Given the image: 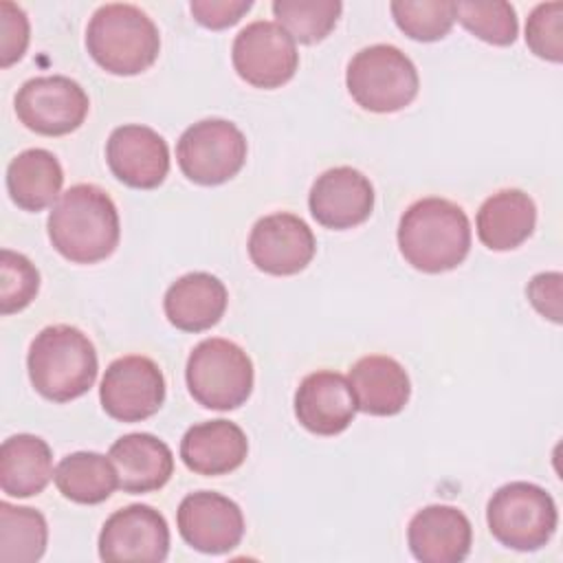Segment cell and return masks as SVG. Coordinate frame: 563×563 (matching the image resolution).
Here are the masks:
<instances>
[{
	"mask_svg": "<svg viewBox=\"0 0 563 563\" xmlns=\"http://www.w3.org/2000/svg\"><path fill=\"white\" fill-rule=\"evenodd\" d=\"M48 240L75 264H95L114 253L121 235L119 211L97 185L79 183L66 189L48 213Z\"/></svg>",
	"mask_w": 563,
	"mask_h": 563,
	"instance_id": "cell-1",
	"label": "cell"
},
{
	"mask_svg": "<svg viewBox=\"0 0 563 563\" xmlns=\"http://www.w3.org/2000/svg\"><path fill=\"white\" fill-rule=\"evenodd\" d=\"M398 249L422 273L453 271L471 251L468 216L446 198H420L400 218Z\"/></svg>",
	"mask_w": 563,
	"mask_h": 563,
	"instance_id": "cell-2",
	"label": "cell"
},
{
	"mask_svg": "<svg viewBox=\"0 0 563 563\" xmlns=\"http://www.w3.org/2000/svg\"><path fill=\"white\" fill-rule=\"evenodd\" d=\"M33 387L53 402L84 396L97 378V352L92 341L75 325H46L35 334L26 356Z\"/></svg>",
	"mask_w": 563,
	"mask_h": 563,
	"instance_id": "cell-3",
	"label": "cell"
},
{
	"mask_svg": "<svg viewBox=\"0 0 563 563\" xmlns=\"http://www.w3.org/2000/svg\"><path fill=\"white\" fill-rule=\"evenodd\" d=\"M90 57L112 75L147 70L161 51V35L152 18L134 4H101L86 29Z\"/></svg>",
	"mask_w": 563,
	"mask_h": 563,
	"instance_id": "cell-4",
	"label": "cell"
},
{
	"mask_svg": "<svg viewBox=\"0 0 563 563\" xmlns=\"http://www.w3.org/2000/svg\"><path fill=\"white\" fill-rule=\"evenodd\" d=\"M253 363L229 339L200 341L185 367V380L194 400L207 409L229 411L244 405L253 391Z\"/></svg>",
	"mask_w": 563,
	"mask_h": 563,
	"instance_id": "cell-5",
	"label": "cell"
},
{
	"mask_svg": "<svg viewBox=\"0 0 563 563\" xmlns=\"http://www.w3.org/2000/svg\"><path fill=\"white\" fill-rule=\"evenodd\" d=\"M345 84L352 99L369 112H398L418 95L413 62L391 44L361 48L347 64Z\"/></svg>",
	"mask_w": 563,
	"mask_h": 563,
	"instance_id": "cell-6",
	"label": "cell"
},
{
	"mask_svg": "<svg viewBox=\"0 0 563 563\" xmlns=\"http://www.w3.org/2000/svg\"><path fill=\"white\" fill-rule=\"evenodd\" d=\"M490 534L506 548L534 552L543 548L559 523L552 495L530 482H510L493 493L486 506Z\"/></svg>",
	"mask_w": 563,
	"mask_h": 563,
	"instance_id": "cell-7",
	"label": "cell"
},
{
	"mask_svg": "<svg viewBox=\"0 0 563 563\" xmlns=\"http://www.w3.org/2000/svg\"><path fill=\"white\" fill-rule=\"evenodd\" d=\"M180 172L198 185H222L246 161V139L227 119H202L189 125L176 143Z\"/></svg>",
	"mask_w": 563,
	"mask_h": 563,
	"instance_id": "cell-8",
	"label": "cell"
},
{
	"mask_svg": "<svg viewBox=\"0 0 563 563\" xmlns=\"http://www.w3.org/2000/svg\"><path fill=\"white\" fill-rule=\"evenodd\" d=\"M88 95L70 77L44 75L24 81L15 95L20 123L44 136L75 132L88 114Z\"/></svg>",
	"mask_w": 563,
	"mask_h": 563,
	"instance_id": "cell-9",
	"label": "cell"
},
{
	"mask_svg": "<svg viewBox=\"0 0 563 563\" xmlns=\"http://www.w3.org/2000/svg\"><path fill=\"white\" fill-rule=\"evenodd\" d=\"M231 59L246 84L266 90L290 81L299 66L295 40L268 20H255L235 35Z\"/></svg>",
	"mask_w": 563,
	"mask_h": 563,
	"instance_id": "cell-10",
	"label": "cell"
},
{
	"mask_svg": "<svg viewBox=\"0 0 563 563\" xmlns=\"http://www.w3.org/2000/svg\"><path fill=\"white\" fill-rule=\"evenodd\" d=\"M99 400L110 418L141 422L154 416L165 400L163 372L147 356H121L108 365L101 378Z\"/></svg>",
	"mask_w": 563,
	"mask_h": 563,
	"instance_id": "cell-11",
	"label": "cell"
},
{
	"mask_svg": "<svg viewBox=\"0 0 563 563\" xmlns=\"http://www.w3.org/2000/svg\"><path fill=\"white\" fill-rule=\"evenodd\" d=\"M167 521L147 504H130L114 510L99 532V556L108 563H161L167 559Z\"/></svg>",
	"mask_w": 563,
	"mask_h": 563,
	"instance_id": "cell-12",
	"label": "cell"
},
{
	"mask_svg": "<svg viewBox=\"0 0 563 563\" xmlns=\"http://www.w3.org/2000/svg\"><path fill=\"white\" fill-rule=\"evenodd\" d=\"M176 523L180 537L205 554L231 552L244 537V515L240 506L213 490H196L183 497Z\"/></svg>",
	"mask_w": 563,
	"mask_h": 563,
	"instance_id": "cell-13",
	"label": "cell"
},
{
	"mask_svg": "<svg viewBox=\"0 0 563 563\" xmlns=\"http://www.w3.org/2000/svg\"><path fill=\"white\" fill-rule=\"evenodd\" d=\"M312 229L295 213L279 211L260 218L249 235L251 262L268 275H295L314 257Z\"/></svg>",
	"mask_w": 563,
	"mask_h": 563,
	"instance_id": "cell-14",
	"label": "cell"
},
{
	"mask_svg": "<svg viewBox=\"0 0 563 563\" xmlns=\"http://www.w3.org/2000/svg\"><path fill=\"white\" fill-rule=\"evenodd\" d=\"M106 161L110 172L128 187L154 189L169 172V147L156 130L128 123L114 128L108 136Z\"/></svg>",
	"mask_w": 563,
	"mask_h": 563,
	"instance_id": "cell-15",
	"label": "cell"
},
{
	"mask_svg": "<svg viewBox=\"0 0 563 563\" xmlns=\"http://www.w3.org/2000/svg\"><path fill=\"white\" fill-rule=\"evenodd\" d=\"M308 207L325 229H352L365 222L374 209V187L365 174L341 165L323 172L310 187Z\"/></svg>",
	"mask_w": 563,
	"mask_h": 563,
	"instance_id": "cell-16",
	"label": "cell"
},
{
	"mask_svg": "<svg viewBox=\"0 0 563 563\" xmlns=\"http://www.w3.org/2000/svg\"><path fill=\"white\" fill-rule=\"evenodd\" d=\"M350 380L332 369H319L299 383L295 391V416L310 433L336 435L350 427L356 413Z\"/></svg>",
	"mask_w": 563,
	"mask_h": 563,
	"instance_id": "cell-17",
	"label": "cell"
},
{
	"mask_svg": "<svg viewBox=\"0 0 563 563\" xmlns=\"http://www.w3.org/2000/svg\"><path fill=\"white\" fill-rule=\"evenodd\" d=\"M407 543L422 563H460L471 552L473 528L460 508L433 504L411 517Z\"/></svg>",
	"mask_w": 563,
	"mask_h": 563,
	"instance_id": "cell-18",
	"label": "cell"
},
{
	"mask_svg": "<svg viewBox=\"0 0 563 563\" xmlns=\"http://www.w3.org/2000/svg\"><path fill=\"white\" fill-rule=\"evenodd\" d=\"M249 453L246 433L231 420H207L185 431L180 460L198 475H227L242 466Z\"/></svg>",
	"mask_w": 563,
	"mask_h": 563,
	"instance_id": "cell-19",
	"label": "cell"
},
{
	"mask_svg": "<svg viewBox=\"0 0 563 563\" xmlns=\"http://www.w3.org/2000/svg\"><path fill=\"white\" fill-rule=\"evenodd\" d=\"M108 457L112 460L119 488L141 495L163 488L174 473L172 449L152 433H128L112 442Z\"/></svg>",
	"mask_w": 563,
	"mask_h": 563,
	"instance_id": "cell-20",
	"label": "cell"
},
{
	"mask_svg": "<svg viewBox=\"0 0 563 563\" xmlns=\"http://www.w3.org/2000/svg\"><path fill=\"white\" fill-rule=\"evenodd\" d=\"M229 292L211 273H187L165 292L163 308L167 321L183 332H202L216 325L227 310Z\"/></svg>",
	"mask_w": 563,
	"mask_h": 563,
	"instance_id": "cell-21",
	"label": "cell"
},
{
	"mask_svg": "<svg viewBox=\"0 0 563 563\" xmlns=\"http://www.w3.org/2000/svg\"><path fill=\"white\" fill-rule=\"evenodd\" d=\"M356 407L369 416H396L411 396L405 367L385 354L361 356L350 369Z\"/></svg>",
	"mask_w": 563,
	"mask_h": 563,
	"instance_id": "cell-22",
	"label": "cell"
},
{
	"mask_svg": "<svg viewBox=\"0 0 563 563\" xmlns=\"http://www.w3.org/2000/svg\"><path fill=\"white\" fill-rule=\"evenodd\" d=\"M537 224L534 200L521 189H501L488 196L477 211V238L490 251H512L523 244Z\"/></svg>",
	"mask_w": 563,
	"mask_h": 563,
	"instance_id": "cell-23",
	"label": "cell"
},
{
	"mask_svg": "<svg viewBox=\"0 0 563 563\" xmlns=\"http://www.w3.org/2000/svg\"><path fill=\"white\" fill-rule=\"evenodd\" d=\"M53 453L46 440L18 433L0 446V488L9 497H33L53 477Z\"/></svg>",
	"mask_w": 563,
	"mask_h": 563,
	"instance_id": "cell-24",
	"label": "cell"
},
{
	"mask_svg": "<svg viewBox=\"0 0 563 563\" xmlns=\"http://www.w3.org/2000/svg\"><path fill=\"white\" fill-rule=\"evenodd\" d=\"M64 172L53 152L31 147L11 158L7 167V191L24 211H42L59 196Z\"/></svg>",
	"mask_w": 563,
	"mask_h": 563,
	"instance_id": "cell-25",
	"label": "cell"
},
{
	"mask_svg": "<svg viewBox=\"0 0 563 563\" xmlns=\"http://www.w3.org/2000/svg\"><path fill=\"white\" fill-rule=\"evenodd\" d=\"M57 490L75 504H101L119 486L110 457L95 451H77L59 460L53 473Z\"/></svg>",
	"mask_w": 563,
	"mask_h": 563,
	"instance_id": "cell-26",
	"label": "cell"
},
{
	"mask_svg": "<svg viewBox=\"0 0 563 563\" xmlns=\"http://www.w3.org/2000/svg\"><path fill=\"white\" fill-rule=\"evenodd\" d=\"M48 541V526L40 510L26 506L0 504V561L35 563L42 559Z\"/></svg>",
	"mask_w": 563,
	"mask_h": 563,
	"instance_id": "cell-27",
	"label": "cell"
},
{
	"mask_svg": "<svg viewBox=\"0 0 563 563\" xmlns=\"http://www.w3.org/2000/svg\"><path fill=\"white\" fill-rule=\"evenodd\" d=\"M343 4L339 0H275L277 24L299 44L323 40L336 24Z\"/></svg>",
	"mask_w": 563,
	"mask_h": 563,
	"instance_id": "cell-28",
	"label": "cell"
},
{
	"mask_svg": "<svg viewBox=\"0 0 563 563\" xmlns=\"http://www.w3.org/2000/svg\"><path fill=\"white\" fill-rule=\"evenodd\" d=\"M389 11L398 29L418 42L442 40L455 22V2L446 0H394Z\"/></svg>",
	"mask_w": 563,
	"mask_h": 563,
	"instance_id": "cell-29",
	"label": "cell"
},
{
	"mask_svg": "<svg viewBox=\"0 0 563 563\" xmlns=\"http://www.w3.org/2000/svg\"><path fill=\"white\" fill-rule=\"evenodd\" d=\"M455 20L475 37L495 46L512 44L519 31L515 7L504 0L455 2Z\"/></svg>",
	"mask_w": 563,
	"mask_h": 563,
	"instance_id": "cell-30",
	"label": "cell"
},
{
	"mask_svg": "<svg viewBox=\"0 0 563 563\" xmlns=\"http://www.w3.org/2000/svg\"><path fill=\"white\" fill-rule=\"evenodd\" d=\"M40 290V273L33 262L11 249L0 253V312L11 314L26 308Z\"/></svg>",
	"mask_w": 563,
	"mask_h": 563,
	"instance_id": "cell-31",
	"label": "cell"
},
{
	"mask_svg": "<svg viewBox=\"0 0 563 563\" xmlns=\"http://www.w3.org/2000/svg\"><path fill=\"white\" fill-rule=\"evenodd\" d=\"M528 48L548 62L563 59V2H541L526 20Z\"/></svg>",
	"mask_w": 563,
	"mask_h": 563,
	"instance_id": "cell-32",
	"label": "cell"
},
{
	"mask_svg": "<svg viewBox=\"0 0 563 563\" xmlns=\"http://www.w3.org/2000/svg\"><path fill=\"white\" fill-rule=\"evenodd\" d=\"M0 66L18 62L29 46V18L22 7L11 0L0 2Z\"/></svg>",
	"mask_w": 563,
	"mask_h": 563,
	"instance_id": "cell-33",
	"label": "cell"
},
{
	"mask_svg": "<svg viewBox=\"0 0 563 563\" xmlns=\"http://www.w3.org/2000/svg\"><path fill=\"white\" fill-rule=\"evenodd\" d=\"M251 0H191V15L207 29L233 26L249 9Z\"/></svg>",
	"mask_w": 563,
	"mask_h": 563,
	"instance_id": "cell-34",
	"label": "cell"
},
{
	"mask_svg": "<svg viewBox=\"0 0 563 563\" xmlns=\"http://www.w3.org/2000/svg\"><path fill=\"white\" fill-rule=\"evenodd\" d=\"M561 273H539L526 288L530 303L554 323L561 321Z\"/></svg>",
	"mask_w": 563,
	"mask_h": 563,
	"instance_id": "cell-35",
	"label": "cell"
}]
</instances>
